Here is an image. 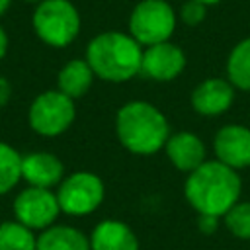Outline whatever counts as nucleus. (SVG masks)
Listing matches in <instances>:
<instances>
[{"mask_svg": "<svg viewBox=\"0 0 250 250\" xmlns=\"http://www.w3.org/2000/svg\"><path fill=\"white\" fill-rule=\"evenodd\" d=\"M10 94H12L10 82H8L4 76H0V107H4V105L8 104V100H10Z\"/></svg>", "mask_w": 250, "mask_h": 250, "instance_id": "nucleus-23", "label": "nucleus"}, {"mask_svg": "<svg viewBox=\"0 0 250 250\" xmlns=\"http://www.w3.org/2000/svg\"><path fill=\"white\" fill-rule=\"evenodd\" d=\"M76 117L74 100L61 90H47L39 94L27 111L29 127L43 137H57L64 133Z\"/></svg>", "mask_w": 250, "mask_h": 250, "instance_id": "nucleus-6", "label": "nucleus"}, {"mask_svg": "<svg viewBox=\"0 0 250 250\" xmlns=\"http://www.w3.org/2000/svg\"><path fill=\"white\" fill-rule=\"evenodd\" d=\"M6 51H8V35L4 31V27L0 25V59H4Z\"/></svg>", "mask_w": 250, "mask_h": 250, "instance_id": "nucleus-24", "label": "nucleus"}, {"mask_svg": "<svg viewBox=\"0 0 250 250\" xmlns=\"http://www.w3.org/2000/svg\"><path fill=\"white\" fill-rule=\"evenodd\" d=\"M227 80L234 88L250 92V37L238 41L229 53Z\"/></svg>", "mask_w": 250, "mask_h": 250, "instance_id": "nucleus-17", "label": "nucleus"}, {"mask_svg": "<svg viewBox=\"0 0 250 250\" xmlns=\"http://www.w3.org/2000/svg\"><path fill=\"white\" fill-rule=\"evenodd\" d=\"M25 2H37V4H39V2H43V0H25Z\"/></svg>", "mask_w": 250, "mask_h": 250, "instance_id": "nucleus-27", "label": "nucleus"}, {"mask_svg": "<svg viewBox=\"0 0 250 250\" xmlns=\"http://www.w3.org/2000/svg\"><path fill=\"white\" fill-rule=\"evenodd\" d=\"M168 160L182 172H193L205 162V145L203 141L189 131H180L168 137L166 145Z\"/></svg>", "mask_w": 250, "mask_h": 250, "instance_id": "nucleus-13", "label": "nucleus"}, {"mask_svg": "<svg viewBox=\"0 0 250 250\" xmlns=\"http://www.w3.org/2000/svg\"><path fill=\"white\" fill-rule=\"evenodd\" d=\"M64 166L53 152L35 150L21 156V178L33 188H55L62 182Z\"/></svg>", "mask_w": 250, "mask_h": 250, "instance_id": "nucleus-12", "label": "nucleus"}, {"mask_svg": "<svg viewBox=\"0 0 250 250\" xmlns=\"http://www.w3.org/2000/svg\"><path fill=\"white\" fill-rule=\"evenodd\" d=\"M184 68H186V55L178 45L170 41L150 45L143 51L141 74L150 80L170 82L176 76H180Z\"/></svg>", "mask_w": 250, "mask_h": 250, "instance_id": "nucleus-9", "label": "nucleus"}, {"mask_svg": "<svg viewBox=\"0 0 250 250\" xmlns=\"http://www.w3.org/2000/svg\"><path fill=\"white\" fill-rule=\"evenodd\" d=\"M61 213L57 193L47 188H25L14 199L16 221L31 230H45L55 225Z\"/></svg>", "mask_w": 250, "mask_h": 250, "instance_id": "nucleus-8", "label": "nucleus"}, {"mask_svg": "<svg viewBox=\"0 0 250 250\" xmlns=\"http://www.w3.org/2000/svg\"><path fill=\"white\" fill-rule=\"evenodd\" d=\"M143 49L123 31H104L86 47V62L105 82H127L141 74Z\"/></svg>", "mask_w": 250, "mask_h": 250, "instance_id": "nucleus-3", "label": "nucleus"}, {"mask_svg": "<svg viewBox=\"0 0 250 250\" xmlns=\"http://www.w3.org/2000/svg\"><path fill=\"white\" fill-rule=\"evenodd\" d=\"M225 225L232 236L250 240V201H238L225 213Z\"/></svg>", "mask_w": 250, "mask_h": 250, "instance_id": "nucleus-20", "label": "nucleus"}, {"mask_svg": "<svg viewBox=\"0 0 250 250\" xmlns=\"http://www.w3.org/2000/svg\"><path fill=\"white\" fill-rule=\"evenodd\" d=\"M31 25L45 45L66 47L80 33V14L70 0H43L31 16Z\"/></svg>", "mask_w": 250, "mask_h": 250, "instance_id": "nucleus-4", "label": "nucleus"}, {"mask_svg": "<svg viewBox=\"0 0 250 250\" xmlns=\"http://www.w3.org/2000/svg\"><path fill=\"white\" fill-rule=\"evenodd\" d=\"M35 250H90V238L70 225H53L41 230Z\"/></svg>", "mask_w": 250, "mask_h": 250, "instance_id": "nucleus-15", "label": "nucleus"}, {"mask_svg": "<svg viewBox=\"0 0 250 250\" xmlns=\"http://www.w3.org/2000/svg\"><path fill=\"white\" fill-rule=\"evenodd\" d=\"M21 180V154L0 141V195L8 193Z\"/></svg>", "mask_w": 250, "mask_h": 250, "instance_id": "nucleus-19", "label": "nucleus"}, {"mask_svg": "<svg viewBox=\"0 0 250 250\" xmlns=\"http://www.w3.org/2000/svg\"><path fill=\"white\" fill-rule=\"evenodd\" d=\"M219 227V217L215 215H199L197 217V229L203 232V234H213Z\"/></svg>", "mask_w": 250, "mask_h": 250, "instance_id": "nucleus-22", "label": "nucleus"}, {"mask_svg": "<svg viewBox=\"0 0 250 250\" xmlns=\"http://www.w3.org/2000/svg\"><path fill=\"white\" fill-rule=\"evenodd\" d=\"M92 82H94V70L86 62V59H72L59 70L57 90L76 100V98H82L90 90Z\"/></svg>", "mask_w": 250, "mask_h": 250, "instance_id": "nucleus-16", "label": "nucleus"}, {"mask_svg": "<svg viewBox=\"0 0 250 250\" xmlns=\"http://www.w3.org/2000/svg\"><path fill=\"white\" fill-rule=\"evenodd\" d=\"M205 16H207V6L197 0H186L180 8V20L189 27L199 25L205 20Z\"/></svg>", "mask_w": 250, "mask_h": 250, "instance_id": "nucleus-21", "label": "nucleus"}, {"mask_svg": "<svg viewBox=\"0 0 250 250\" xmlns=\"http://www.w3.org/2000/svg\"><path fill=\"white\" fill-rule=\"evenodd\" d=\"M176 12L166 0H141L129 16V35L145 47L168 41L176 29Z\"/></svg>", "mask_w": 250, "mask_h": 250, "instance_id": "nucleus-5", "label": "nucleus"}, {"mask_svg": "<svg viewBox=\"0 0 250 250\" xmlns=\"http://www.w3.org/2000/svg\"><path fill=\"white\" fill-rule=\"evenodd\" d=\"M213 150L219 162L238 170L250 166V127L246 125H225L213 139Z\"/></svg>", "mask_w": 250, "mask_h": 250, "instance_id": "nucleus-10", "label": "nucleus"}, {"mask_svg": "<svg viewBox=\"0 0 250 250\" xmlns=\"http://www.w3.org/2000/svg\"><path fill=\"white\" fill-rule=\"evenodd\" d=\"M197 2H201V4H205V6H213V4H219V2H223V0H197Z\"/></svg>", "mask_w": 250, "mask_h": 250, "instance_id": "nucleus-26", "label": "nucleus"}, {"mask_svg": "<svg viewBox=\"0 0 250 250\" xmlns=\"http://www.w3.org/2000/svg\"><path fill=\"white\" fill-rule=\"evenodd\" d=\"M234 102V86L225 78H207L191 92V107L205 117L223 115Z\"/></svg>", "mask_w": 250, "mask_h": 250, "instance_id": "nucleus-11", "label": "nucleus"}, {"mask_svg": "<svg viewBox=\"0 0 250 250\" xmlns=\"http://www.w3.org/2000/svg\"><path fill=\"white\" fill-rule=\"evenodd\" d=\"M90 250H139V238L129 225L109 219L94 227Z\"/></svg>", "mask_w": 250, "mask_h": 250, "instance_id": "nucleus-14", "label": "nucleus"}, {"mask_svg": "<svg viewBox=\"0 0 250 250\" xmlns=\"http://www.w3.org/2000/svg\"><path fill=\"white\" fill-rule=\"evenodd\" d=\"M37 236L20 221L0 223V250H35Z\"/></svg>", "mask_w": 250, "mask_h": 250, "instance_id": "nucleus-18", "label": "nucleus"}, {"mask_svg": "<svg viewBox=\"0 0 250 250\" xmlns=\"http://www.w3.org/2000/svg\"><path fill=\"white\" fill-rule=\"evenodd\" d=\"M240 188L242 182L236 170L219 160H205L188 174L184 193L197 215L225 217V213L238 203Z\"/></svg>", "mask_w": 250, "mask_h": 250, "instance_id": "nucleus-1", "label": "nucleus"}, {"mask_svg": "<svg viewBox=\"0 0 250 250\" xmlns=\"http://www.w3.org/2000/svg\"><path fill=\"white\" fill-rule=\"evenodd\" d=\"M105 189L100 176L94 172H74L59 184L57 199L59 207L66 215H90L104 201Z\"/></svg>", "mask_w": 250, "mask_h": 250, "instance_id": "nucleus-7", "label": "nucleus"}, {"mask_svg": "<svg viewBox=\"0 0 250 250\" xmlns=\"http://www.w3.org/2000/svg\"><path fill=\"white\" fill-rule=\"evenodd\" d=\"M10 2H12V0H0V16H2V14H4L6 10H8Z\"/></svg>", "mask_w": 250, "mask_h": 250, "instance_id": "nucleus-25", "label": "nucleus"}, {"mask_svg": "<svg viewBox=\"0 0 250 250\" xmlns=\"http://www.w3.org/2000/svg\"><path fill=\"white\" fill-rule=\"evenodd\" d=\"M115 133L129 152L146 156L164 148L170 137V125L156 105L135 100L119 107L115 115Z\"/></svg>", "mask_w": 250, "mask_h": 250, "instance_id": "nucleus-2", "label": "nucleus"}]
</instances>
